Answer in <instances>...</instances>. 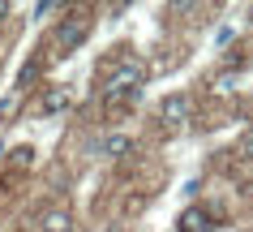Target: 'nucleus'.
I'll use <instances>...</instances> for the list:
<instances>
[{"label":"nucleus","mask_w":253,"mask_h":232,"mask_svg":"<svg viewBox=\"0 0 253 232\" xmlns=\"http://www.w3.org/2000/svg\"><path fill=\"white\" fill-rule=\"evenodd\" d=\"M60 108H69V91H65V86L47 91V99H43V112H47V116H52V112H60Z\"/></svg>","instance_id":"nucleus-4"},{"label":"nucleus","mask_w":253,"mask_h":232,"mask_svg":"<svg viewBox=\"0 0 253 232\" xmlns=\"http://www.w3.org/2000/svg\"><path fill=\"white\" fill-rule=\"evenodd\" d=\"M240 155H245V159H253V129L240 138Z\"/></svg>","instance_id":"nucleus-7"},{"label":"nucleus","mask_w":253,"mask_h":232,"mask_svg":"<svg viewBox=\"0 0 253 232\" xmlns=\"http://www.w3.org/2000/svg\"><path fill=\"white\" fill-rule=\"evenodd\" d=\"M13 164H17V168L30 164V146H17V150H13Z\"/></svg>","instance_id":"nucleus-8"},{"label":"nucleus","mask_w":253,"mask_h":232,"mask_svg":"<svg viewBox=\"0 0 253 232\" xmlns=\"http://www.w3.org/2000/svg\"><path fill=\"white\" fill-rule=\"evenodd\" d=\"M43 232H69V215L65 211H47L43 215Z\"/></svg>","instance_id":"nucleus-5"},{"label":"nucleus","mask_w":253,"mask_h":232,"mask_svg":"<svg viewBox=\"0 0 253 232\" xmlns=\"http://www.w3.org/2000/svg\"><path fill=\"white\" fill-rule=\"evenodd\" d=\"M125 150H129V138H107V142H103V155H125Z\"/></svg>","instance_id":"nucleus-6"},{"label":"nucleus","mask_w":253,"mask_h":232,"mask_svg":"<svg viewBox=\"0 0 253 232\" xmlns=\"http://www.w3.org/2000/svg\"><path fill=\"white\" fill-rule=\"evenodd\" d=\"M249 26H253V9H249Z\"/></svg>","instance_id":"nucleus-10"},{"label":"nucleus","mask_w":253,"mask_h":232,"mask_svg":"<svg viewBox=\"0 0 253 232\" xmlns=\"http://www.w3.org/2000/svg\"><path fill=\"white\" fill-rule=\"evenodd\" d=\"M4 13H9V4H4V0H0V17H4Z\"/></svg>","instance_id":"nucleus-9"},{"label":"nucleus","mask_w":253,"mask_h":232,"mask_svg":"<svg viewBox=\"0 0 253 232\" xmlns=\"http://www.w3.org/2000/svg\"><path fill=\"white\" fill-rule=\"evenodd\" d=\"M189 112H193V99H189V95H168V99H163V121H168V125H185Z\"/></svg>","instance_id":"nucleus-1"},{"label":"nucleus","mask_w":253,"mask_h":232,"mask_svg":"<svg viewBox=\"0 0 253 232\" xmlns=\"http://www.w3.org/2000/svg\"><path fill=\"white\" fill-rule=\"evenodd\" d=\"M180 232H211V215L198 211V206H189L185 215H180Z\"/></svg>","instance_id":"nucleus-3"},{"label":"nucleus","mask_w":253,"mask_h":232,"mask_svg":"<svg viewBox=\"0 0 253 232\" xmlns=\"http://www.w3.org/2000/svg\"><path fill=\"white\" fill-rule=\"evenodd\" d=\"M86 35H90V22H86V17H73L69 26H60V35H56V43H60L65 52H73V47H78V43L86 39Z\"/></svg>","instance_id":"nucleus-2"}]
</instances>
